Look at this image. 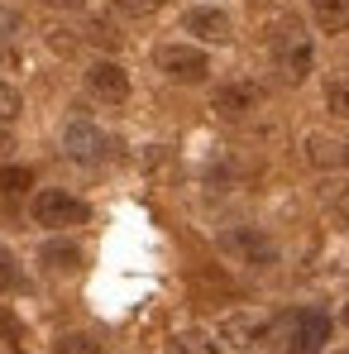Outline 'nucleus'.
<instances>
[{
    "mask_svg": "<svg viewBox=\"0 0 349 354\" xmlns=\"http://www.w3.org/2000/svg\"><path fill=\"white\" fill-rule=\"evenodd\" d=\"M91 211H86V201L82 196H72V192H62V187H44V192H34V221L39 225H48V230H67V225H82Z\"/></svg>",
    "mask_w": 349,
    "mask_h": 354,
    "instance_id": "obj_1",
    "label": "nucleus"
},
{
    "mask_svg": "<svg viewBox=\"0 0 349 354\" xmlns=\"http://www.w3.org/2000/svg\"><path fill=\"white\" fill-rule=\"evenodd\" d=\"M220 249L239 259V263H249V268H273L278 263V244L263 235V230H254V225H234L220 235Z\"/></svg>",
    "mask_w": 349,
    "mask_h": 354,
    "instance_id": "obj_2",
    "label": "nucleus"
},
{
    "mask_svg": "<svg viewBox=\"0 0 349 354\" xmlns=\"http://www.w3.org/2000/svg\"><path fill=\"white\" fill-rule=\"evenodd\" d=\"M158 72H163L168 82L196 86V82H206L211 58H206L201 48H191V44H163V48H158Z\"/></svg>",
    "mask_w": 349,
    "mask_h": 354,
    "instance_id": "obj_3",
    "label": "nucleus"
},
{
    "mask_svg": "<svg viewBox=\"0 0 349 354\" xmlns=\"http://www.w3.org/2000/svg\"><path fill=\"white\" fill-rule=\"evenodd\" d=\"M273 58H278V72H283L287 82H306L316 53H311V39H306L296 24H287V29H278V39H273Z\"/></svg>",
    "mask_w": 349,
    "mask_h": 354,
    "instance_id": "obj_4",
    "label": "nucleus"
},
{
    "mask_svg": "<svg viewBox=\"0 0 349 354\" xmlns=\"http://www.w3.org/2000/svg\"><path fill=\"white\" fill-rule=\"evenodd\" d=\"M62 153H67L72 163H101V158L111 153V139H106V129L91 124V120H67V129H62Z\"/></svg>",
    "mask_w": 349,
    "mask_h": 354,
    "instance_id": "obj_5",
    "label": "nucleus"
},
{
    "mask_svg": "<svg viewBox=\"0 0 349 354\" xmlns=\"http://www.w3.org/2000/svg\"><path fill=\"white\" fill-rule=\"evenodd\" d=\"M258 101H263V91L254 86V82H225V86H216V96H211V111L220 120H244L258 111Z\"/></svg>",
    "mask_w": 349,
    "mask_h": 354,
    "instance_id": "obj_6",
    "label": "nucleus"
},
{
    "mask_svg": "<svg viewBox=\"0 0 349 354\" xmlns=\"http://www.w3.org/2000/svg\"><path fill=\"white\" fill-rule=\"evenodd\" d=\"M86 91L101 96V101H111V106H120V101H129V72L111 58L91 62V67H86Z\"/></svg>",
    "mask_w": 349,
    "mask_h": 354,
    "instance_id": "obj_7",
    "label": "nucleus"
},
{
    "mask_svg": "<svg viewBox=\"0 0 349 354\" xmlns=\"http://www.w3.org/2000/svg\"><path fill=\"white\" fill-rule=\"evenodd\" d=\"M326 340H330V316H326V311H301V316L292 321L287 354H321Z\"/></svg>",
    "mask_w": 349,
    "mask_h": 354,
    "instance_id": "obj_8",
    "label": "nucleus"
},
{
    "mask_svg": "<svg viewBox=\"0 0 349 354\" xmlns=\"http://www.w3.org/2000/svg\"><path fill=\"white\" fill-rule=\"evenodd\" d=\"M182 29L196 34L201 44H225V39H230V15L216 10V5H191V10L182 15Z\"/></svg>",
    "mask_w": 349,
    "mask_h": 354,
    "instance_id": "obj_9",
    "label": "nucleus"
},
{
    "mask_svg": "<svg viewBox=\"0 0 349 354\" xmlns=\"http://www.w3.org/2000/svg\"><path fill=\"white\" fill-rule=\"evenodd\" d=\"M263 330H268V321H263V316H254V311H230V316L220 321V335L230 340L234 350L258 345V340H263Z\"/></svg>",
    "mask_w": 349,
    "mask_h": 354,
    "instance_id": "obj_10",
    "label": "nucleus"
},
{
    "mask_svg": "<svg viewBox=\"0 0 349 354\" xmlns=\"http://www.w3.org/2000/svg\"><path fill=\"white\" fill-rule=\"evenodd\" d=\"M311 19L321 34H345L349 29V0H311Z\"/></svg>",
    "mask_w": 349,
    "mask_h": 354,
    "instance_id": "obj_11",
    "label": "nucleus"
},
{
    "mask_svg": "<svg viewBox=\"0 0 349 354\" xmlns=\"http://www.w3.org/2000/svg\"><path fill=\"white\" fill-rule=\"evenodd\" d=\"M39 259H44V268H53V273H77V268H82V249H77L72 239H48Z\"/></svg>",
    "mask_w": 349,
    "mask_h": 354,
    "instance_id": "obj_12",
    "label": "nucleus"
},
{
    "mask_svg": "<svg viewBox=\"0 0 349 354\" xmlns=\"http://www.w3.org/2000/svg\"><path fill=\"white\" fill-rule=\"evenodd\" d=\"M53 354H101V340L96 335H86V330H72V335H62L58 350Z\"/></svg>",
    "mask_w": 349,
    "mask_h": 354,
    "instance_id": "obj_13",
    "label": "nucleus"
},
{
    "mask_svg": "<svg viewBox=\"0 0 349 354\" xmlns=\"http://www.w3.org/2000/svg\"><path fill=\"white\" fill-rule=\"evenodd\" d=\"M326 111L349 120V77H335V82L326 86Z\"/></svg>",
    "mask_w": 349,
    "mask_h": 354,
    "instance_id": "obj_14",
    "label": "nucleus"
},
{
    "mask_svg": "<svg viewBox=\"0 0 349 354\" xmlns=\"http://www.w3.org/2000/svg\"><path fill=\"white\" fill-rule=\"evenodd\" d=\"M24 187H34V173H29V168H19V163L0 168V192H5V196H15V192H24Z\"/></svg>",
    "mask_w": 349,
    "mask_h": 354,
    "instance_id": "obj_15",
    "label": "nucleus"
},
{
    "mask_svg": "<svg viewBox=\"0 0 349 354\" xmlns=\"http://www.w3.org/2000/svg\"><path fill=\"white\" fill-rule=\"evenodd\" d=\"M24 111V101H19V91L10 86V82H0V124H15Z\"/></svg>",
    "mask_w": 349,
    "mask_h": 354,
    "instance_id": "obj_16",
    "label": "nucleus"
},
{
    "mask_svg": "<svg viewBox=\"0 0 349 354\" xmlns=\"http://www.w3.org/2000/svg\"><path fill=\"white\" fill-rule=\"evenodd\" d=\"M19 288V268H15V254L0 244V292H15Z\"/></svg>",
    "mask_w": 349,
    "mask_h": 354,
    "instance_id": "obj_17",
    "label": "nucleus"
},
{
    "mask_svg": "<svg viewBox=\"0 0 349 354\" xmlns=\"http://www.w3.org/2000/svg\"><path fill=\"white\" fill-rule=\"evenodd\" d=\"M111 5H115L120 15H153L163 0H111Z\"/></svg>",
    "mask_w": 349,
    "mask_h": 354,
    "instance_id": "obj_18",
    "label": "nucleus"
},
{
    "mask_svg": "<svg viewBox=\"0 0 349 354\" xmlns=\"http://www.w3.org/2000/svg\"><path fill=\"white\" fill-rule=\"evenodd\" d=\"M306 144H311V163H335V153H330L335 144H326V134H311Z\"/></svg>",
    "mask_w": 349,
    "mask_h": 354,
    "instance_id": "obj_19",
    "label": "nucleus"
},
{
    "mask_svg": "<svg viewBox=\"0 0 349 354\" xmlns=\"http://www.w3.org/2000/svg\"><path fill=\"white\" fill-rule=\"evenodd\" d=\"M48 44H53L58 53H72V48H77V39H67V29H53V34H48Z\"/></svg>",
    "mask_w": 349,
    "mask_h": 354,
    "instance_id": "obj_20",
    "label": "nucleus"
},
{
    "mask_svg": "<svg viewBox=\"0 0 349 354\" xmlns=\"http://www.w3.org/2000/svg\"><path fill=\"white\" fill-rule=\"evenodd\" d=\"M0 330H5V335H10V340H19V321H15V316H10V311H0Z\"/></svg>",
    "mask_w": 349,
    "mask_h": 354,
    "instance_id": "obj_21",
    "label": "nucleus"
},
{
    "mask_svg": "<svg viewBox=\"0 0 349 354\" xmlns=\"http://www.w3.org/2000/svg\"><path fill=\"white\" fill-rule=\"evenodd\" d=\"M10 149H15V139H10V129H5V124H0V158H5V153H10Z\"/></svg>",
    "mask_w": 349,
    "mask_h": 354,
    "instance_id": "obj_22",
    "label": "nucleus"
},
{
    "mask_svg": "<svg viewBox=\"0 0 349 354\" xmlns=\"http://www.w3.org/2000/svg\"><path fill=\"white\" fill-rule=\"evenodd\" d=\"M48 5H58V10H77L82 0H48Z\"/></svg>",
    "mask_w": 349,
    "mask_h": 354,
    "instance_id": "obj_23",
    "label": "nucleus"
},
{
    "mask_svg": "<svg viewBox=\"0 0 349 354\" xmlns=\"http://www.w3.org/2000/svg\"><path fill=\"white\" fill-rule=\"evenodd\" d=\"M10 24H15V15H10V10H0V29H10Z\"/></svg>",
    "mask_w": 349,
    "mask_h": 354,
    "instance_id": "obj_24",
    "label": "nucleus"
},
{
    "mask_svg": "<svg viewBox=\"0 0 349 354\" xmlns=\"http://www.w3.org/2000/svg\"><path fill=\"white\" fill-rule=\"evenodd\" d=\"M163 354H191V350H187V345L177 340V345H168V350H163Z\"/></svg>",
    "mask_w": 349,
    "mask_h": 354,
    "instance_id": "obj_25",
    "label": "nucleus"
},
{
    "mask_svg": "<svg viewBox=\"0 0 349 354\" xmlns=\"http://www.w3.org/2000/svg\"><path fill=\"white\" fill-rule=\"evenodd\" d=\"M340 321H345V326H349V301H345V316H340Z\"/></svg>",
    "mask_w": 349,
    "mask_h": 354,
    "instance_id": "obj_26",
    "label": "nucleus"
},
{
    "mask_svg": "<svg viewBox=\"0 0 349 354\" xmlns=\"http://www.w3.org/2000/svg\"><path fill=\"white\" fill-rule=\"evenodd\" d=\"M345 163H349V139H345Z\"/></svg>",
    "mask_w": 349,
    "mask_h": 354,
    "instance_id": "obj_27",
    "label": "nucleus"
},
{
    "mask_svg": "<svg viewBox=\"0 0 349 354\" xmlns=\"http://www.w3.org/2000/svg\"><path fill=\"white\" fill-rule=\"evenodd\" d=\"M330 354H349V350H330Z\"/></svg>",
    "mask_w": 349,
    "mask_h": 354,
    "instance_id": "obj_28",
    "label": "nucleus"
},
{
    "mask_svg": "<svg viewBox=\"0 0 349 354\" xmlns=\"http://www.w3.org/2000/svg\"><path fill=\"white\" fill-rule=\"evenodd\" d=\"M15 354H29V350H15Z\"/></svg>",
    "mask_w": 349,
    "mask_h": 354,
    "instance_id": "obj_29",
    "label": "nucleus"
}]
</instances>
